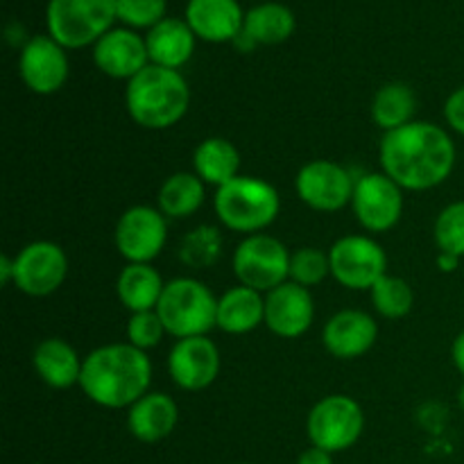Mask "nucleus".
Returning a JSON list of instances; mask_svg holds the SVG:
<instances>
[{
  "label": "nucleus",
  "mask_w": 464,
  "mask_h": 464,
  "mask_svg": "<svg viewBox=\"0 0 464 464\" xmlns=\"http://www.w3.org/2000/svg\"><path fill=\"white\" fill-rule=\"evenodd\" d=\"M381 170L403 190L438 188L456 168V145L444 127L429 121L383 134L379 148Z\"/></svg>",
  "instance_id": "1"
},
{
  "label": "nucleus",
  "mask_w": 464,
  "mask_h": 464,
  "mask_svg": "<svg viewBox=\"0 0 464 464\" xmlns=\"http://www.w3.org/2000/svg\"><path fill=\"white\" fill-rule=\"evenodd\" d=\"M152 361L130 343H113L93 349L82 365L80 388L95 406L109 411L131 408L150 392Z\"/></svg>",
  "instance_id": "2"
},
{
  "label": "nucleus",
  "mask_w": 464,
  "mask_h": 464,
  "mask_svg": "<svg viewBox=\"0 0 464 464\" xmlns=\"http://www.w3.org/2000/svg\"><path fill=\"white\" fill-rule=\"evenodd\" d=\"M125 107L131 121L143 130L175 127L190 107L188 82L179 71L150 63L127 82Z\"/></svg>",
  "instance_id": "3"
},
{
  "label": "nucleus",
  "mask_w": 464,
  "mask_h": 464,
  "mask_svg": "<svg viewBox=\"0 0 464 464\" xmlns=\"http://www.w3.org/2000/svg\"><path fill=\"white\" fill-rule=\"evenodd\" d=\"M213 208L218 220L236 234H263L279 218V190L261 177L238 175L229 184L216 188Z\"/></svg>",
  "instance_id": "4"
},
{
  "label": "nucleus",
  "mask_w": 464,
  "mask_h": 464,
  "mask_svg": "<svg viewBox=\"0 0 464 464\" xmlns=\"http://www.w3.org/2000/svg\"><path fill=\"white\" fill-rule=\"evenodd\" d=\"M166 334L177 340L208 335L218 326V297L204 281L177 276L166 281L157 306Z\"/></svg>",
  "instance_id": "5"
},
{
  "label": "nucleus",
  "mask_w": 464,
  "mask_h": 464,
  "mask_svg": "<svg viewBox=\"0 0 464 464\" xmlns=\"http://www.w3.org/2000/svg\"><path fill=\"white\" fill-rule=\"evenodd\" d=\"M116 21V0H48L45 7L48 34L66 50L95 45Z\"/></svg>",
  "instance_id": "6"
},
{
  "label": "nucleus",
  "mask_w": 464,
  "mask_h": 464,
  "mask_svg": "<svg viewBox=\"0 0 464 464\" xmlns=\"http://www.w3.org/2000/svg\"><path fill=\"white\" fill-rule=\"evenodd\" d=\"M231 266L240 285L263 295L290 279L288 247L270 234L245 236L236 247Z\"/></svg>",
  "instance_id": "7"
},
{
  "label": "nucleus",
  "mask_w": 464,
  "mask_h": 464,
  "mask_svg": "<svg viewBox=\"0 0 464 464\" xmlns=\"http://www.w3.org/2000/svg\"><path fill=\"white\" fill-rule=\"evenodd\" d=\"M365 430V412L353 397L329 394L311 408L306 420V433L313 447L329 453L352 449Z\"/></svg>",
  "instance_id": "8"
},
{
  "label": "nucleus",
  "mask_w": 464,
  "mask_h": 464,
  "mask_svg": "<svg viewBox=\"0 0 464 464\" xmlns=\"http://www.w3.org/2000/svg\"><path fill=\"white\" fill-rule=\"evenodd\" d=\"M331 276L349 290H372L388 275V254L370 236H343L329 249Z\"/></svg>",
  "instance_id": "9"
},
{
  "label": "nucleus",
  "mask_w": 464,
  "mask_h": 464,
  "mask_svg": "<svg viewBox=\"0 0 464 464\" xmlns=\"http://www.w3.org/2000/svg\"><path fill=\"white\" fill-rule=\"evenodd\" d=\"M358 225L370 234H385L394 229L403 216V188L394 184L383 170L356 177L352 198Z\"/></svg>",
  "instance_id": "10"
},
{
  "label": "nucleus",
  "mask_w": 464,
  "mask_h": 464,
  "mask_svg": "<svg viewBox=\"0 0 464 464\" xmlns=\"http://www.w3.org/2000/svg\"><path fill=\"white\" fill-rule=\"evenodd\" d=\"M356 179L340 163L315 159L299 168L295 190L308 208L320 213H338L352 204Z\"/></svg>",
  "instance_id": "11"
},
{
  "label": "nucleus",
  "mask_w": 464,
  "mask_h": 464,
  "mask_svg": "<svg viewBox=\"0 0 464 464\" xmlns=\"http://www.w3.org/2000/svg\"><path fill=\"white\" fill-rule=\"evenodd\" d=\"M68 276V256L53 240H34L14 256V285L27 297L57 293Z\"/></svg>",
  "instance_id": "12"
},
{
  "label": "nucleus",
  "mask_w": 464,
  "mask_h": 464,
  "mask_svg": "<svg viewBox=\"0 0 464 464\" xmlns=\"http://www.w3.org/2000/svg\"><path fill=\"white\" fill-rule=\"evenodd\" d=\"M168 240V222L159 208L131 207L118 218L113 243L127 263H152Z\"/></svg>",
  "instance_id": "13"
},
{
  "label": "nucleus",
  "mask_w": 464,
  "mask_h": 464,
  "mask_svg": "<svg viewBox=\"0 0 464 464\" xmlns=\"http://www.w3.org/2000/svg\"><path fill=\"white\" fill-rule=\"evenodd\" d=\"M220 349L208 335L177 340L168 353V374L177 388L199 392L220 376Z\"/></svg>",
  "instance_id": "14"
},
{
  "label": "nucleus",
  "mask_w": 464,
  "mask_h": 464,
  "mask_svg": "<svg viewBox=\"0 0 464 464\" xmlns=\"http://www.w3.org/2000/svg\"><path fill=\"white\" fill-rule=\"evenodd\" d=\"M21 80L32 93L53 95L68 82L71 63L63 45L50 34H36L21 48L18 57Z\"/></svg>",
  "instance_id": "15"
},
{
  "label": "nucleus",
  "mask_w": 464,
  "mask_h": 464,
  "mask_svg": "<svg viewBox=\"0 0 464 464\" xmlns=\"http://www.w3.org/2000/svg\"><path fill=\"white\" fill-rule=\"evenodd\" d=\"M315 320V302L311 290L285 281L266 293V326L276 338H302Z\"/></svg>",
  "instance_id": "16"
},
{
  "label": "nucleus",
  "mask_w": 464,
  "mask_h": 464,
  "mask_svg": "<svg viewBox=\"0 0 464 464\" xmlns=\"http://www.w3.org/2000/svg\"><path fill=\"white\" fill-rule=\"evenodd\" d=\"M93 62L111 80H134L150 66L145 36L130 27H113L93 45Z\"/></svg>",
  "instance_id": "17"
},
{
  "label": "nucleus",
  "mask_w": 464,
  "mask_h": 464,
  "mask_svg": "<svg viewBox=\"0 0 464 464\" xmlns=\"http://www.w3.org/2000/svg\"><path fill=\"white\" fill-rule=\"evenodd\" d=\"M379 340V324L374 317L358 308H344L329 317L322 331L324 349L338 361H356L365 356Z\"/></svg>",
  "instance_id": "18"
},
{
  "label": "nucleus",
  "mask_w": 464,
  "mask_h": 464,
  "mask_svg": "<svg viewBox=\"0 0 464 464\" xmlns=\"http://www.w3.org/2000/svg\"><path fill=\"white\" fill-rule=\"evenodd\" d=\"M186 23L207 44H227L243 34L245 12L238 0H188Z\"/></svg>",
  "instance_id": "19"
},
{
  "label": "nucleus",
  "mask_w": 464,
  "mask_h": 464,
  "mask_svg": "<svg viewBox=\"0 0 464 464\" xmlns=\"http://www.w3.org/2000/svg\"><path fill=\"white\" fill-rule=\"evenodd\" d=\"M179 424V406L166 392H148L127 408V429L139 442L157 444Z\"/></svg>",
  "instance_id": "20"
},
{
  "label": "nucleus",
  "mask_w": 464,
  "mask_h": 464,
  "mask_svg": "<svg viewBox=\"0 0 464 464\" xmlns=\"http://www.w3.org/2000/svg\"><path fill=\"white\" fill-rule=\"evenodd\" d=\"M195 41H198V36L190 30L188 23L181 21V18L166 16L145 34L150 63L179 71L193 57Z\"/></svg>",
  "instance_id": "21"
},
{
  "label": "nucleus",
  "mask_w": 464,
  "mask_h": 464,
  "mask_svg": "<svg viewBox=\"0 0 464 464\" xmlns=\"http://www.w3.org/2000/svg\"><path fill=\"white\" fill-rule=\"evenodd\" d=\"M32 365L39 379L53 390H68L80 385L84 358L63 338H45L32 353Z\"/></svg>",
  "instance_id": "22"
},
{
  "label": "nucleus",
  "mask_w": 464,
  "mask_h": 464,
  "mask_svg": "<svg viewBox=\"0 0 464 464\" xmlns=\"http://www.w3.org/2000/svg\"><path fill=\"white\" fill-rule=\"evenodd\" d=\"M266 324V295L247 285H234L218 297V329L229 335L252 334Z\"/></svg>",
  "instance_id": "23"
},
{
  "label": "nucleus",
  "mask_w": 464,
  "mask_h": 464,
  "mask_svg": "<svg viewBox=\"0 0 464 464\" xmlns=\"http://www.w3.org/2000/svg\"><path fill=\"white\" fill-rule=\"evenodd\" d=\"M166 281L152 263H127L116 281V295L130 313L157 311Z\"/></svg>",
  "instance_id": "24"
},
{
  "label": "nucleus",
  "mask_w": 464,
  "mask_h": 464,
  "mask_svg": "<svg viewBox=\"0 0 464 464\" xmlns=\"http://www.w3.org/2000/svg\"><path fill=\"white\" fill-rule=\"evenodd\" d=\"M297 18L293 9L281 3H261L245 12L243 34L249 45H279L295 34Z\"/></svg>",
  "instance_id": "25"
},
{
  "label": "nucleus",
  "mask_w": 464,
  "mask_h": 464,
  "mask_svg": "<svg viewBox=\"0 0 464 464\" xmlns=\"http://www.w3.org/2000/svg\"><path fill=\"white\" fill-rule=\"evenodd\" d=\"M240 170V152L231 140L222 136H208L195 148L193 152V172L207 186L229 184L238 177Z\"/></svg>",
  "instance_id": "26"
},
{
  "label": "nucleus",
  "mask_w": 464,
  "mask_h": 464,
  "mask_svg": "<svg viewBox=\"0 0 464 464\" xmlns=\"http://www.w3.org/2000/svg\"><path fill=\"white\" fill-rule=\"evenodd\" d=\"M204 198L207 184L195 172H175L159 188L157 208L170 220H184L202 208Z\"/></svg>",
  "instance_id": "27"
},
{
  "label": "nucleus",
  "mask_w": 464,
  "mask_h": 464,
  "mask_svg": "<svg viewBox=\"0 0 464 464\" xmlns=\"http://www.w3.org/2000/svg\"><path fill=\"white\" fill-rule=\"evenodd\" d=\"M372 122L385 134L411 125L417 113V95L403 82H388L372 100Z\"/></svg>",
  "instance_id": "28"
},
{
  "label": "nucleus",
  "mask_w": 464,
  "mask_h": 464,
  "mask_svg": "<svg viewBox=\"0 0 464 464\" xmlns=\"http://www.w3.org/2000/svg\"><path fill=\"white\" fill-rule=\"evenodd\" d=\"M222 256V234L213 225H199L190 229L179 243V261L188 270H207Z\"/></svg>",
  "instance_id": "29"
},
{
  "label": "nucleus",
  "mask_w": 464,
  "mask_h": 464,
  "mask_svg": "<svg viewBox=\"0 0 464 464\" xmlns=\"http://www.w3.org/2000/svg\"><path fill=\"white\" fill-rule=\"evenodd\" d=\"M372 306L385 320H401L415 306V290L401 276L385 275L370 290Z\"/></svg>",
  "instance_id": "30"
},
{
  "label": "nucleus",
  "mask_w": 464,
  "mask_h": 464,
  "mask_svg": "<svg viewBox=\"0 0 464 464\" xmlns=\"http://www.w3.org/2000/svg\"><path fill=\"white\" fill-rule=\"evenodd\" d=\"M331 276L329 252L320 247H299L290 254V279L304 288H315Z\"/></svg>",
  "instance_id": "31"
},
{
  "label": "nucleus",
  "mask_w": 464,
  "mask_h": 464,
  "mask_svg": "<svg viewBox=\"0 0 464 464\" xmlns=\"http://www.w3.org/2000/svg\"><path fill=\"white\" fill-rule=\"evenodd\" d=\"M433 238L440 252L464 258V199L451 202L435 218Z\"/></svg>",
  "instance_id": "32"
},
{
  "label": "nucleus",
  "mask_w": 464,
  "mask_h": 464,
  "mask_svg": "<svg viewBox=\"0 0 464 464\" xmlns=\"http://www.w3.org/2000/svg\"><path fill=\"white\" fill-rule=\"evenodd\" d=\"M168 0H116V16L130 30H152L166 18Z\"/></svg>",
  "instance_id": "33"
},
{
  "label": "nucleus",
  "mask_w": 464,
  "mask_h": 464,
  "mask_svg": "<svg viewBox=\"0 0 464 464\" xmlns=\"http://www.w3.org/2000/svg\"><path fill=\"white\" fill-rule=\"evenodd\" d=\"M163 335H166V326H163L157 311L131 313L130 322H127V340H130V344H134L140 352H150V349L159 347Z\"/></svg>",
  "instance_id": "34"
},
{
  "label": "nucleus",
  "mask_w": 464,
  "mask_h": 464,
  "mask_svg": "<svg viewBox=\"0 0 464 464\" xmlns=\"http://www.w3.org/2000/svg\"><path fill=\"white\" fill-rule=\"evenodd\" d=\"M444 121L456 134L464 136V86L453 91L444 102Z\"/></svg>",
  "instance_id": "35"
},
{
  "label": "nucleus",
  "mask_w": 464,
  "mask_h": 464,
  "mask_svg": "<svg viewBox=\"0 0 464 464\" xmlns=\"http://www.w3.org/2000/svg\"><path fill=\"white\" fill-rule=\"evenodd\" d=\"M297 464H334V453L324 451L320 447H308L306 451H302V456L297 458Z\"/></svg>",
  "instance_id": "36"
},
{
  "label": "nucleus",
  "mask_w": 464,
  "mask_h": 464,
  "mask_svg": "<svg viewBox=\"0 0 464 464\" xmlns=\"http://www.w3.org/2000/svg\"><path fill=\"white\" fill-rule=\"evenodd\" d=\"M451 361H453V365H456V370L464 376V331L462 334H458L456 340H453Z\"/></svg>",
  "instance_id": "37"
},
{
  "label": "nucleus",
  "mask_w": 464,
  "mask_h": 464,
  "mask_svg": "<svg viewBox=\"0 0 464 464\" xmlns=\"http://www.w3.org/2000/svg\"><path fill=\"white\" fill-rule=\"evenodd\" d=\"M0 284L3 285L14 284V258H9L7 254L0 256Z\"/></svg>",
  "instance_id": "38"
},
{
  "label": "nucleus",
  "mask_w": 464,
  "mask_h": 464,
  "mask_svg": "<svg viewBox=\"0 0 464 464\" xmlns=\"http://www.w3.org/2000/svg\"><path fill=\"white\" fill-rule=\"evenodd\" d=\"M462 258L453 256V254H447V252H440L438 258H435V263H438V267L442 272H456L458 266H460Z\"/></svg>",
  "instance_id": "39"
},
{
  "label": "nucleus",
  "mask_w": 464,
  "mask_h": 464,
  "mask_svg": "<svg viewBox=\"0 0 464 464\" xmlns=\"http://www.w3.org/2000/svg\"><path fill=\"white\" fill-rule=\"evenodd\" d=\"M458 403H460V408H462V412H464V383H462L460 392H458Z\"/></svg>",
  "instance_id": "40"
},
{
  "label": "nucleus",
  "mask_w": 464,
  "mask_h": 464,
  "mask_svg": "<svg viewBox=\"0 0 464 464\" xmlns=\"http://www.w3.org/2000/svg\"><path fill=\"white\" fill-rule=\"evenodd\" d=\"M238 464H252V462H238Z\"/></svg>",
  "instance_id": "41"
}]
</instances>
